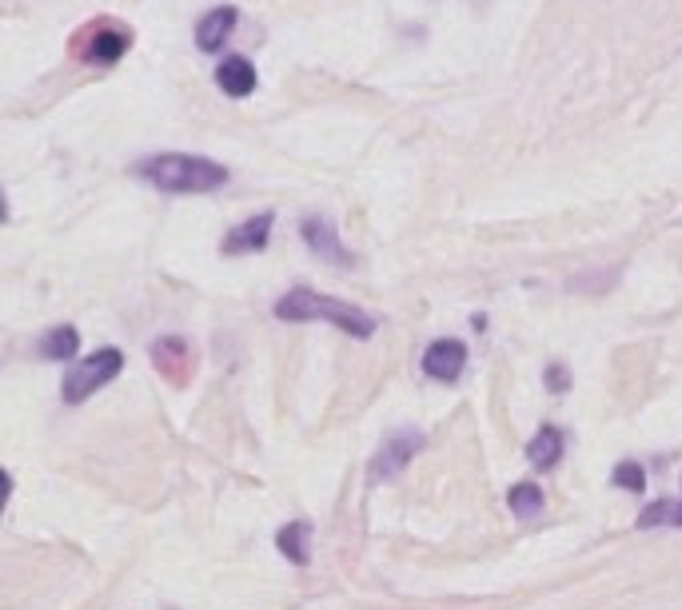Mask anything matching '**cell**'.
<instances>
[{
	"label": "cell",
	"instance_id": "cell-10",
	"mask_svg": "<svg viewBox=\"0 0 682 610\" xmlns=\"http://www.w3.org/2000/svg\"><path fill=\"white\" fill-rule=\"evenodd\" d=\"M216 84H220L228 96H248L255 93V69L248 57H224L220 64H216Z\"/></svg>",
	"mask_w": 682,
	"mask_h": 610
},
{
	"label": "cell",
	"instance_id": "cell-12",
	"mask_svg": "<svg viewBox=\"0 0 682 610\" xmlns=\"http://www.w3.org/2000/svg\"><path fill=\"white\" fill-rule=\"evenodd\" d=\"M276 547H279V554H288V563L308 566V559H312V527H308V523H288V527H279Z\"/></svg>",
	"mask_w": 682,
	"mask_h": 610
},
{
	"label": "cell",
	"instance_id": "cell-16",
	"mask_svg": "<svg viewBox=\"0 0 682 610\" xmlns=\"http://www.w3.org/2000/svg\"><path fill=\"white\" fill-rule=\"evenodd\" d=\"M547 387H551V392H567L571 387V375H567V368H547Z\"/></svg>",
	"mask_w": 682,
	"mask_h": 610
},
{
	"label": "cell",
	"instance_id": "cell-2",
	"mask_svg": "<svg viewBox=\"0 0 682 610\" xmlns=\"http://www.w3.org/2000/svg\"><path fill=\"white\" fill-rule=\"evenodd\" d=\"M276 315L288 323L324 320V323H332V327H339V332H347L351 339H371V335H375V320H371L363 308L336 300V296H320V291H312V288H291L288 296H279Z\"/></svg>",
	"mask_w": 682,
	"mask_h": 610
},
{
	"label": "cell",
	"instance_id": "cell-15",
	"mask_svg": "<svg viewBox=\"0 0 682 610\" xmlns=\"http://www.w3.org/2000/svg\"><path fill=\"white\" fill-rule=\"evenodd\" d=\"M614 487H626V491L643 495V487H647V471H643L638 463H619V467H614Z\"/></svg>",
	"mask_w": 682,
	"mask_h": 610
},
{
	"label": "cell",
	"instance_id": "cell-17",
	"mask_svg": "<svg viewBox=\"0 0 682 610\" xmlns=\"http://www.w3.org/2000/svg\"><path fill=\"white\" fill-rule=\"evenodd\" d=\"M9 495H12V479H9V471L0 467V511H4V503H9Z\"/></svg>",
	"mask_w": 682,
	"mask_h": 610
},
{
	"label": "cell",
	"instance_id": "cell-13",
	"mask_svg": "<svg viewBox=\"0 0 682 610\" xmlns=\"http://www.w3.org/2000/svg\"><path fill=\"white\" fill-rule=\"evenodd\" d=\"M76 351H81V332L76 327H52L40 339V356L45 359H72Z\"/></svg>",
	"mask_w": 682,
	"mask_h": 610
},
{
	"label": "cell",
	"instance_id": "cell-5",
	"mask_svg": "<svg viewBox=\"0 0 682 610\" xmlns=\"http://www.w3.org/2000/svg\"><path fill=\"white\" fill-rule=\"evenodd\" d=\"M419 451H423V435H419V431H395V435H387L380 455L371 459V479H392V475H399Z\"/></svg>",
	"mask_w": 682,
	"mask_h": 610
},
{
	"label": "cell",
	"instance_id": "cell-7",
	"mask_svg": "<svg viewBox=\"0 0 682 610\" xmlns=\"http://www.w3.org/2000/svg\"><path fill=\"white\" fill-rule=\"evenodd\" d=\"M300 236H303V243H308L315 255H324V260H332V264H339V267L351 264V252H344V243H339L336 228H332V219L308 216L300 224Z\"/></svg>",
	"mask_w": 682,
	"mask_h": 610
},
{
	"label": "cell",
	"instance_id": "cell-19",
	"mask_svg": "<svg viewBox=\"0 0 682 610\" xmlns=\"http://www.w3.org/2000/svg\"><path fill=\"white\" fill-rule=\"evenodd\" d=\"M674 527H682V503H674Z\"/></svg>",
	"mask_w": 682,
	"mask_h": 610
},
{
	"label": "cell",
	"instance_id": "cell-4",
	"mask_svg": "<svg viewBox=\"0 0 682 610\" xmlns=\"http://www.w3.org/2000/svg\"><path fill=\"white\" fill-rule=\"evenodd\" d=\"M120 371H124V356H120L116 347H100L96 356L81 359V363L64 375V383H60V399H64L69 407L84 404L93 392H100L105 383H112Z\"/></svg>",
	"mask_w": 682,
	"mask_h": 610
},
{
	"label": "cell",
	"instance_id": "cell-18",
	"mask_svg": "<svg viewBox=\"0 0 682 610\" xmlns=\"http://www.w3.org/2000/svg\"><path fill=\"white\" fill-rule=\"evenodd\" d=\"M9 216V200H4V192H0V219Z\"/></svg>",
	"mask_w": 682,
	"mask_h": 610
},
{
	"label": "cell",
	"instance_id": "cell-6",
	"mask_svg": "<svg viewBox=\"0 0 682 610\" xmlns=\"http://www.w3.org/2000/svg\"><path fill=\"white\" fill-rule=\"evenodd\" d=\"M467 368V344L459 339H435V344L423 351V375L440 383H455Z\"/></svg>",
	"mask_w": 682,
	"mask_h": 610
},
{
	"label": "cell",
	"instance_id": "cell-14",
	"mask_svg": "<svg viewBox=\"0 0 682 610\" xmlns=\"http://www.w3.org/2000/svg\"><path fill=\"white\" fill-rule=\"evenodd\" d=\"M511 511L519 518H531L543 511V491H539V483H515L511 487V495H507Z\"/></svg>",
	"mask_w": 682,
	"mask_h": 610
},
{
	"label": "cell",
	"instance_id": "cell-1",
	"mask_svg": "<svg viewBox=\"0 0 682 610\" xmlns=\"http://www.w3.org/2000/svg\"><path fill=\"white\" fill-rule=\"evenodd\" d=\"M132 172L140 180H148L160 192H176V196H192V192H216L228 184V168L208 156H188V152H160L140 160Z\"/></svg>",
	"mask_w": 682,
	"mask_h": 610
},
{
	"label": "cell",
	"instance_id": "cell-8",
	"mask_svg": "<svg viewBox=\"0 0 682 610\" xmlns=\"http://www.w3.org/2000/svg\"><path fill=\"white\" fill-rule=\"evenodd\" d=\"M272 224H276V216H272V212H260V216L243 219L240 228H231L228 236H224V252H228V255L264 252L267 236H272Z\"/></svg>",
	"mask_w": 682,
	"mask_h": 610
},
{
	"label": "cell",
	"instance_id": "cell-3",
	"mask_svg": "<svg viewBox=\"0 0 682 610\" xmlns=\"http://www.w3.org/2000/svg\"><path fill=\"white\" fill-rule=\"evenodd\" d=\"M132 28L124 21H116V16H96V21H84L69 40V52L84 64H116L120 57H128V48H132Z\"/></svg>",
	"mask_w": 682,
	"mask_h": 610
},
{
	"label": "cell",
	"instance_id": "cell-9",
	"mask_svg": "<svg viewBox=\"0 0 682 610\" xmlns=\"http://www.w3.org/2000/svg\"><path fill=\"white\" fill-rule=\"evenodd\" d=\"M236 24H240V9H231V4L204 12V21L196 24V45L204 48V52H220V48L228 45V36L236 33Z\"/></svg>",
	"mask_w": 682,
	"mask_h": 610
},
{
	"label": "cell",
	"instance_id": "cell-11",
	"mask_svg": "<svg viewBox=\"0 0 682 610\" xmlns=\"http://www.w3.org/2000/svg\"><path fill=\"white\" fill-rule=\"evenodd\" d=\"M527 459H531V467H539V471L555 467V463L563 459V431H559V427H539L535 439L527 443Z\"/></svg>",
	"mask_w": 682,
	"mask_h": 610
}]
</instances>
